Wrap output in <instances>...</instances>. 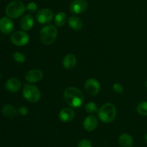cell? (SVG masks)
<instances>
[{
  "mask_svg": "<svg viewBox=\"0 0 147 147\" xmlns=\"http://www.w3.org/2000/svg\"><path fill=\"white\" fill-rule=\"evenodd\" d=\"M64 98L66 103L70 107L78 109L84 102L83 92L74 87H69L64 91Z\"/></svg>",
  "mask_w": 147,
  "mask_h": 147,
  "instance_id": "obj_1",
  "label": "cell"
},
{
  "mask_svg": "<svg viewBox=\"0 0 147 147\" xmlns=\"http://www.w3.org/2000/svg\"><path fill=\"white\" fill-rule=\"evenodd\" d=\"M98 115L102 122L106 123H111L116 118V109L113 103H106L98 109Z\"/></svg>",
  "mask_w": 147,
  "mask_h": 147,
  "instance_id": "obj_2",
  "label": "cell"
},
{
  "mask_svg": "<svg viewBox=\"0 0 147 147\" xmlns=\"http://www.w3.org/2000/svg\"><path fill=\"white\" fill-rule=\"evenodd\" d=\"M57 36V30L54 25L49 24L43 27L40 32V38L42 42L46 45L53 44Z\"/></svg>",
  "mask_w": 147,
  "mask_h": 147,
  "instance_id": "obj_3",
  "label": "cell"
},
{
  "mask_svg": "<svg viewBox=\"0 0 147 147\" xmlns=\"http://www.w3.org/2000/svg\"><path fill=\"white\" fill-rule=\"evenodd\" d=\"M26 7L20 1H13L10 2L6 8V14L9 18L17 19L24 14Z\"/></svg>",
  "mask_w": 147,
  "mask_h": 147,
  "instance_id": "obj_4",
  "label": "cell"
},
{
  "mask_svg": "<svg viewBox=\"0 0 147 147\" xmlns=\"http://www.w3.org/2000/svg\"><path fill=\"white\" fill-rule=\"evenodd\" d=\"M22 94L24 98L30 103H36L41 97L40 90L33 85H25L23 88Z\"/></svg>",
  "mask_w": 147,
  "mask_h": 147,
  "instance_id": "obj_5",
  "label": "cell"
},
{
  "mask_svg": "<svg viewBox=\"0 0 147 147\" xmlns=\"http://www.w3.org/2000/svg\"><path fill=\"white\" fill-rule=\"evenodd\" d=\"M30 41V36L24 31H17L11 35V42L16 46H24Z\"/></svg>",
  "mask_w": 147,
  "mask_h": 147,
  "instance_id": "obj_6",
  "label": "cell"
},
{
  "mask_svg": "<svg viewBox=\"0 0 147 147\" xmlns=\"http://www.w3.org/2000/svg\"><path fill=\"white\" fill-rule=\"evenodd\" d=\"M36 19L40 24H48L53 19V12L50 9H42L36 14Z\"/></svg>",
  "mask_w": 147,
  "mask_h": 147,
  "instance_id": "obj_7",
  "label": "cell"
},
{
  "mask_svg": "<svg viewBox=\"0 0 147 147\" xmlns=\"http://www.w3.org/2000/svg\"><path fill=\"white\" fill-rule=\"evenodd\" d=\"M85 89L90 95L96 96L100 90V85L95 78H88L85 83Z\"/></svg>",
  "mask_w": 147,
  "mask_h": 147,
  "instance_id": "obj_8",
  "label": "cell"
},
{
  "mask_svg": "<svg viewBox=\"0 0 147 147\" xmlns=\"http://www.w3.org/2000/svg\"><path fill=\"white\" fill-rule=\"evenodd\" d=\"M87 8L88 2L86 0H74L70 6V11L76 14H82Z\"/></svg>",
  "mask_w": 147,
  "mask_h": 147,
  "instance_id": "obj_9",
  "label": "cell"
},
{
  "mask_svg": "<svg viewBox=\"0 0 147 147\" xmlns=\"http://www.w3.org/2000/svg\"><path fill=\"white\" fill-rule=\"evenodd\" d=\"M14 24L9 17H4L0 19V31L6 34H10L13 32Z\"/></svg>",
  "mask_w": 147,
  "mask_h": 147,
  "instance_id": "obj_10",
  "label": "cell"
},
{
  "mask_svg": "<svg viewBox=\"0 0 147 147\" xmlns=\"http://www.w3.org/2000/svg\"><path fill=\"white\" fill-rule=\"evenodd\" d=\"M43 77V73L39 69L29 70L25 76V79L27 81L30 83H34L42 80Z\"/></svg>",
  "mask_w": 147,
  "mask_h": 147,
  "instance_id": "obj_11",
  "label": "cell"
},
{
  "mask_svg": "<svg viewBox=\"0 0 147 147\" xmlns=\"http://www.w3.org/2000/svg\"><path fill=\"white\" fill-rule=\"evenodd\" d=\"M83 126L85 130L88 131H93L98 126L97 118L93 115L88 116L83 121Z\"/></svg>",
  "mask_w": 147,
  "mask_h": 147,
  "instance_id": "obj_12",
  "label": "cell"
},
{
  "mask_svg": "<svg viewBox=\"0 0 147 147\" xmlns=\"http://www.w3.org/2000/svg\"><path fill=\"white\" fill-rule=\"evenodd\" d=\"M75 112L70 108H65L63 109L59 113V119L61 121L67 123L70 122L74 119Z\"/></svg>",
  "mask_w": 147,
  "mask_h": 147,
  "instance_id": "obj_13",
  "label": "cell"
},
{
  "mask_svg": "<svg viewBox=\"0 0 147 147\" xmlns=\"http://www.w3.org/2000/svg\"><path fill=\"white\" fill-rule=\"evenodd\" d=\"M21 82L18 78H11L6 83V88L11 93H17L21 88Z\"/></svg>",
  "mask_w": 147,
  "mask_h": 147,
  "instance_id": "obj_14",
  "label": "cell"
},
{
  "mask_svg": "<svg viewBox=\"0 0 147 147\" xmlns=\"http://www.w3.org/2000/svg\"><path fill=\"white\" fill-rule=\"evenodd\" d=\"M34 25V19L30 14H26L20 21V27L23 31H29Z\"/></svg>",
  "mask_w": 147,
  "mask_h": 147,
  "instance_id": "obj_15",
  "label": "cell"
},
{
  "mask_svg": "<svg viewBox=\"0 0 147 147\" xmlns=\"http://www.w3.org/2000/svg\"><path fill=\"white\" fill-rule=\"evenodd\" d=\"M77 64V59L74 55L68 54L64 57L63 60V65L67 70H71L76 67Z\"/></svg>",
  "mask_w": 147,
  "mask_h": 147,
  "instance_id": "obj_16",
  "label": "cell"
},
{
  "mask_svg": "<svg viewBox=\"0 0 147 147\" xmlns=\"http://www.w3.org/2000/svg\"><path fill=\"white\" fill-rule=\"evenodd\" d=\"M119 144L121 147H133L134 139L129 134H123L119 136Z\"/></svg>",
  "mask_w": 147,
  "mask_h": 147,
  "instance_id": "obj_17",
  "label": "cell"
},
{
  "mask_svg": "<svg viewBox=\"0 0 147 147\" xmlns=\"http://www.w3.org/2000/svg\"><path fill=\"white\" fill-rule=\"evenodd\" d=\"M68 25L73 30L78 31L80 30L83 27V24L82 20L79 17H76V16H72V17L68 18Z\"/></svg>",
  "mask_w": 147,
  "mask_h": 147,
  "instance_id": "obj_18",
  "label": "cell"
},
{
  "mask_svg": "<svg viewBox=\"0 0 147 147\" xmlns=\"http://www.w3.org/2000/svg\"><path fill=\"white\" fill-rule=\"evenodd\" d=\"M2 113L5 117L13 119L17 116V111L14 106L11 104H6L2 109Z\"/></svg>",
  "mask_w": 147,
  "mask_h": 147,
  "instance_id": "obj_19",
  "label": "cell"
},
{
  "mask_svg": "<svg viewBox=\"0 0 147 147\" xmlns=\"http://www.w3.org/2000/svg\"><path fill=\"white\" fill-rule=\"evenodd\" d=\"M67 22V15L63 11H60L55 17V23L57 27L63 26Z\"/></svg>",
  "mask_w": 147,
  "mask_h": 147,
  "instance_id": "obj_20",
  "label": "cell"
},
{
  "mask_svg": "<svg viewBox=\"0 0 147 147\" xmlns=\"http://www.w3.org/2000/svg\"><path fill=\"white\" fill-rule=\"evenodd\" d=\"M137 112L142 116H147V101H143L138 105Z\"/></svg>",
  "mask_w": 147,
  "mask_h": 147,
  "instance_id": "obj_21",
  "label": "cell"
},
{
  "mask_svg": "<svg viewBox=\"0 0 147 147\" xmlns=\"http://www.w3.org/2000/svg\"><path fill=\"white\" fill-rule=\"evenodd\" d=\"M86 111L89 113H94L97 112L98 111V106L93 102H90V103H87L85 107Z\"/></svg>",
  "mask_w": 147,
  "mask_h": 147,
  "instance_id": "obj_22",
  "label": "cell"
},
{
  "mask_svg": "<svg viewBox=\"0 0 147 147\" xmlns=\"http://www.w3.org/2000/svg\"><path fill=\"white\" fill-rule=\"evenodd\" d=\"M13 59L14 60V61L19 63H23L26 60V57L24 55L21 53H19V52H16L13 54Z\"/></svg>",
  "mask_w": 147,
  "mask_h": 147,
  "instance_id": "obj_23",
  "label": "cell"
},
{
  "mask_svg": "<svg viewBox=\"0 0 147 147\" xmlns=\"http://www.w3.org/2000/svg\"><path fill=\"white\" fill-rule=\"evenodd\" d=\"M25 7L26 10L30 11V12H35L37 10V9H38L37 5L34 2H30L29 4H27V5Z\"/></svg>",
  "mask_w": 147,
  "mask_h": 147,
  "instance_id": "obj_24",
  "label": "cell"
},
{
  "mask_svg": "<svg viewBox=\"0 0 147 147\" xmlns=\"http://www.w3.org/2000/svg\"><path fill=\"white\" fill-rule=\"evenodd\" d=\"M78 147H92V144L88 139H82L78 143Z\"/></svg>",
  "mask_w": 147,
  "mask_h": 147,
  "instance_id": "obj_25",
  "label": "cell"
},
{
  "mask_svg": "<svg viewBox=\"0 0 147 147\" xmlns=\"http://www.w3.org/2000/svg\"><path fill=\"white\" fill-rule=\"evenodd\" d=\"M113 89L115 92L118 93H121L123 90V88L120 83H114L113 86Z\"/></svg>",
  "mask_w": 147,
  "mask_h": 147,
  "instance_id": "obj_26",
  "label": "cell"
},
{
  "mask_svg": "<svg viewBox=\"0 0 147 147\" xmlns=\"http://www.w3.org/2000/svg\"><path fill=\"white\" fill-rule=\"evenodd\" d=\"M18 112L21 116H26L27 114V113H28V109H27V108L26 106H21L19 109Z\"/></svg>",
  "mask_w": 147,
  "mask_h": 147,
  "instance_id": "obj_27",
  "label": "cell"
},
{
  "mask_svg": "<svg viewBox=\"0 0 147 147\" xmlns=\"http://www.w3.org/2000/svg\"><path fill=\"white\" fill-rule=\"evenodd\" d=\"M145 142H146V143L147 144V134H146V136H145Z\"/></svg>",
  "mask_w": 147,
  "mask_h": 147,
  "instance_id": "obj_28",
  "label": "cell"
},
{
  "mask_svg": "<svg viewBox=\"0 0 147 147\" xmlns=\"http://www.w3.org/2000/svg\"><path fill=\"white\" fill-rule=\"evenodd\" d=\"M145 86H146V88H147V80H146V81L145 82Z\"/></svg>",
  "mask_w": 147,
  "mask_h": 147,
  "instance_id": "obj_29",
  "label": "cell"
},
{
  "mask_svg": "<svg viewBox=\"0 0 147 147\" xmlns=\"http://www.w3.org/2000/svg\"><path fill=\"white\" fill-rule=\"evenodd\" d=\"M0 79H1V74H0Z\"/></svg>",
  "mask_w": 147,
  "mask_h": 147,
  "instance_id": "obj_30",
  "label": "cell"
}]
</instances>
